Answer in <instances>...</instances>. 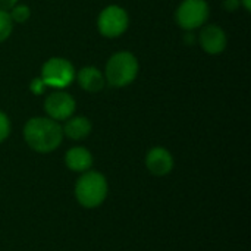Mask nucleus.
<instances>
[{"label":"nucleus","instance_id":"f257e3e1","mask_svg":"<svg viewBox=\"0 0 251 251\" xmlns=\"http://www.w3.org/2000/svg\"><path fill=\"white\" fill-rule=\"evenodd\" d=\"M24 140L26 146L41 154L59 149L63 140L62 125L49 116H34L24 125Z\"/></svg>","mask_w":251,"mask_h":251},{"label":"nucleus","instance_id":"f03ea898","mask_svg":"<svg viewBox=\"0 0 251 251\" xmlns=\"http://www.w3.org/2000/svg\"><path fill=\"white\" fill-rule=\"evenodd\" d=\"M109 194L106 176L97 171H87L79 175L75 182V199L84 209L100 207Z\"/></svg>","mask_w":251,"mask_h":251},{"label":"nucleus","instance_id":"7ed1b4c3","mask_svg":"<svg viewBox=\"0 0 251 251\" xmlns=\"http://www.w3.org/2000/svg\"><path fill=\"white\" fill-rule=\"evenodd\" d=\"M138 71V59L131 51H118L109 57L103 74L107 84L116 88H122L135 81Z\"/></svg>","mask_w":251,"mask_h":251},{"label":"nucleus","instance_id":"20e7f679","mask_svg":"<svg viewBox=\"0 0 251 251\" xmlns=\"http://www.w3.org/2000/svg\"><path fill=\"white\" fill-rule=\"evenodd\" d=\"M47 88L65 90L75 79V68L74 65L63 57H50L41 68L40 76Z\"/></svg>","mask_w":251,"mask_h":251},{"label":"nucleus","instance_id":"39448f33","mask_svg":"<svg viewBox=\"0 0 251 251\" xmlns=\"http://www.w3.org/2000/svg\"><path fill=\"white\" fill-rule=\"evenodd\" d=\"M210 7L206 0H182L175 12L176 24L185 31H193L206 24Z\"/></svg>","mask_w":251,"mask_h":251},{"label":"nucleus","instance_id":"423d86ee","mask_svg":"<svg viewBox=\"0 0 251 251\" xmlns=\"http://www.w3.org/2000/svg\"><path fill=\"white\" fill-rule=\"evenodd\" d=\"M129 25V16L126 10L118 4H110L104 7L97 19V28L100 34L106 38L121 37Z\"/></svg>","mask_w":251,"mask_h":251},{"label":"nucleus","instance_id":"0eeeda50","mask_svg":"<svg viewBox=\"0 0 251 251\" xmlns=\"http://www.w3.org/2000/svg\"><path fill=\"white\" fill-rule=\"evenodd\" d=\"M75 99L65 90H54L44 100V110L47 116L56 122L66 121L68 118H71L75 113Z\"/></svg>","mask_w":251,"mask_h":251},{"label":"nucleus","instance_id":"6e6552de","mask_svg":"<svg viewBox=\"0 0 251 251\" xmlns=\"http://www.w3.org/2000/svg\"><path fill=\"white\" fill-rule=\"evenodd\" d=\"M175 160L169 150L165 147H153L146 156V168L154 176H166L174 171Z\"/></svg>","mask_w":251,"mask_h":251},{"label":"nucleus","instance_id":"1a4fd4ad","mask_svg":"<svg viewBox=\"0 0 251 251\" xmlns=\"http://www.w3.org/2000/svg\"><path fill=\"white\" fill-rule=\"evenodd\" d=\"M200 47L209 54H219L226 49V32L219 25H206L199 34Z\"/></svg>","mask_w":251,"mask_h":251},{"label":"nucleus","instance_id":"9d476101","mask_svg":"<svg viewBox=\"0 0 251 251\" xmlns=\"http://www.w3.org/2000/svg\"><path fill=\"white\" fill-rule=\"evenodd\" d=\"M93 154L88 149L82 147V146H75L72 149H69L65 154V165L69 171L76 172V174H82L91 169L93 166Z\"/></svg>","mask_w":251,"mask_h":251},{"label":"nucleus","instance_id":"9b49d317","mask_svg":"<svg viewBox=\"0 0 251 251\" xmlns=\"http://www.w3.org/2000/svg\"><path fill=\"white\" fill-rule=\"evenodd\" d=\"M75 76L79 87L88 93H99L100 90H103L106 84L104 74L96 66H84L76 72Z\"/></svg>","mask_w":251,"mask_h":251},{"label":"nucleus","instance_id":"f8f14e48","mask_svg":"<svg viewBox=\"0 0 251 251\" xmlns=\"http://www.w3.org/2000/svg\"><path fill=\"white\" fill-rule=\"evenodd\" d=\"M63 129V135H66L69 140L74 141H81L85 140L91 131H93V125L91 121L85 116H71L65 121V125L62 126Z\"/></svg>","mask_w":251,"mask_h":251},{"label":"nucleus","instance_id":"ddd939ff","mask_svg":"<svg viewBox=\"0 0 251 251\" xmlns=\"http://www.w3.org/2000/svg\"><path fill=\"white\" fill-rule=\"evenodd\" d=\"M9 15H10V19L13 21V24H24L29 19L31 9L26 4H15L9 10Z\"/></svg>","mask_w":251,"mask_h":251},{"label":"nucleus","instance_id":"4468645a","mask_svg":"<svg viewBox=\"0 0 251 251\" xmlns=\"http://www.w3.org/2000/svg\"><path fill=\"white\" fill-rule=\"evenodd\" d=\"M13 21L10 19V15L9 12L6 10H0V43L6 41L12 31H13Z\"/></svg>","mask_w":251,"mask_h":251},{"label":"nucleus","instance_id":"2eb2a0df","mask_svg":"<svg viewBox=\"0 0 251 251\" xmlns=\"http://www.w3.org/2000/svg\"><path fill=\"white\" fill-rule=\"evenodd\" d=\"M10 129H12V125H10L9 116L0 110V143L7 140V137L10 135Z\"/></svg>","mask_w":251,"mask_h":251},{"label":"nucleus","instance_id":"dca6fc26","mask_svg":"<svg viewBox=\"0 0 251 251\" xmlns=\"http://www.w3.org/2000/svg\"><path fill=\"white\" fill-rule=\"evenodd\" d=\"M46 88H47V85L44 84V81H43L40 76L34 78V79L31 81V84H29V90H31V93L35 94V96L43 94V93L46 91Z\"/></svg>","mask_w":251,"mask_h":251},{"label":"nucleus","instance_id":"f3484780","mask_svg":"<svg viewBox=\"0 0 251 251\" xmlns=\"http://www.w3.org/2000/svg\"><path fill=\"white\" fill-rule=\"evenodd\" d=\"M241 6L240 0H222V7L226 12H235Z\"/></svg>","mask_w":251,"mask_h":251},{"label":"nucleus","instance_id":"a211bd4d","mask_svg":"<svg viewBox=\"0 0 251 251\" xmlns=\"http://www.w3.org/2000/svg\"><path fill=\"white\" fill-rule=\"evenodd\" d=\"M15 4H18V0H0V10L9 12Z\"/></svg>","mask_w":251,"mask_h":251},{"label":"nucleus","instance_id":"6ab92c4d","mask_svg":"<svg viewBox=\"0 0 251 251\" xmlns=\"http://www.w3.org/2000/svg\"><path fill=\"white\" fill-rule=\"evenodd\" d=\"M240 3H241V6L247 10V12H250L251 10V0H240Z\"/></svg>","mask_w":251,"mask_h":251},{"label":"nucleus","instance_id":"aec40b11","mask_svg":"<svg viewBox=\"0 0 251 251\" xmlns=\"http://www.w3.org/2000/svg\"><path fill=\"white\" fill-rule=\"evenodd\" d=\"M185 41L188 43V44H191V43H194V35L193 34H185Z\"/></svg>","mask_w":251,"mask_h":251}]
</instances>
